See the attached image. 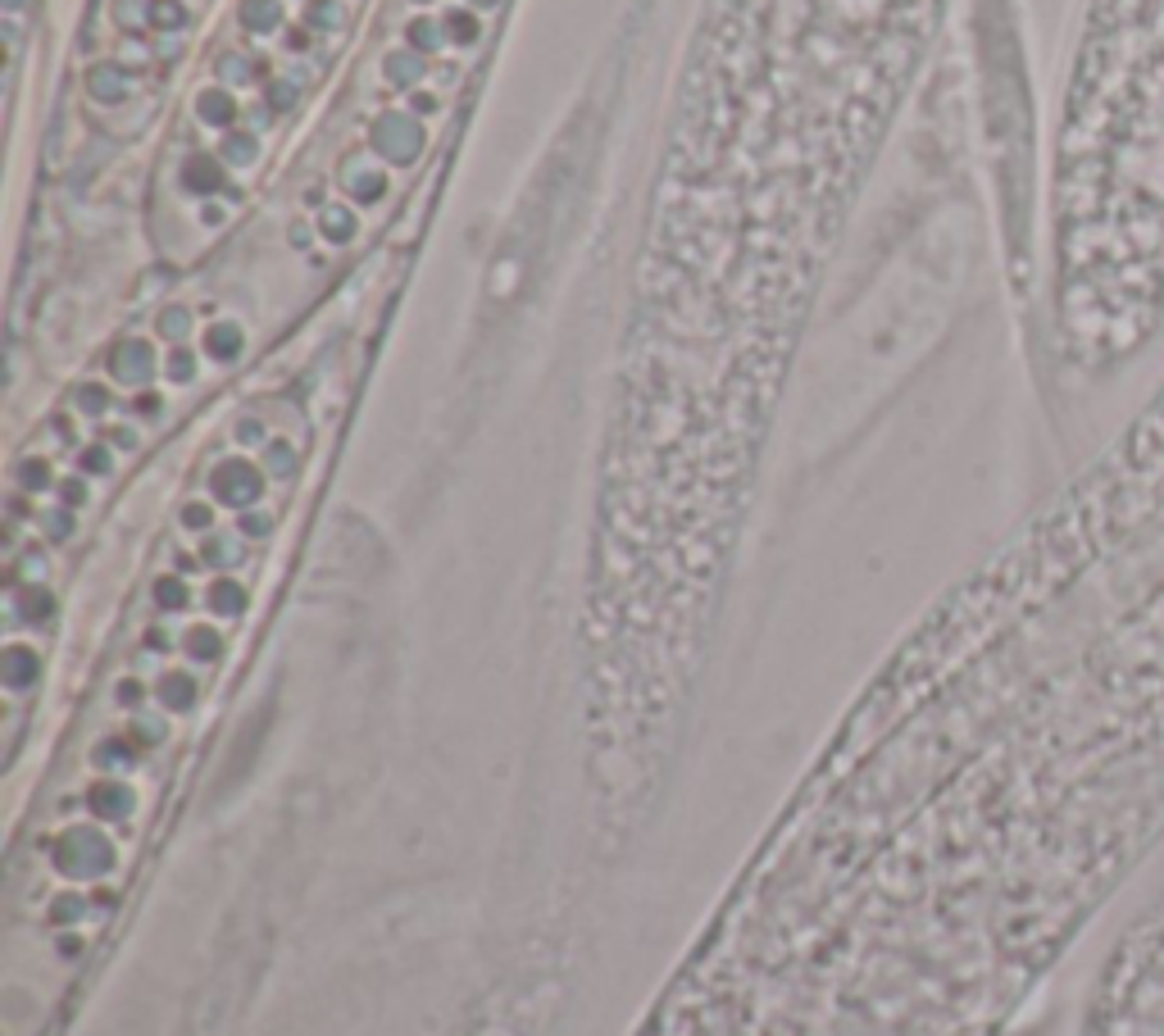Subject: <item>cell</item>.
<instances>
[{"label":"cell","mask_w":1164,"mask_h":1036,"mask_svg":"<svg viewBox=\"0 0 1164 1036\" xmlns=\"http://www.w3.org/2000/svg\"><path fill=\"white\" fill-rule=\"evenodd\" d=\"M1091 18L1133 60L1164 74V0H1091Z\"/></svg>","instance_id":"obj_1"}]
</instances>
